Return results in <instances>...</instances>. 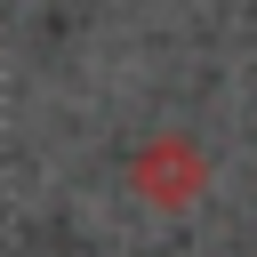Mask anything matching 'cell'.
<instances>
[{
    "label": "cell",
    "mask_w": 257,
    "mask_h": 257,
    "mask_svg": "<svg viewBox=\"0 0 257 257\" xmlns=\"http://www.w3.org/2000/svg\"><path fill=\"white\" fill-rule=\"evenodd\" d=\"M128 185H137V201H145V209L177 217V209H193V201L209 193V153H201L193 137L161 128V137H145V145L128 153Z\"/></svg>",
    "instance_id": "obj_1"
}]
</instances>
